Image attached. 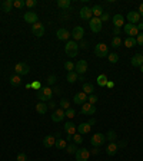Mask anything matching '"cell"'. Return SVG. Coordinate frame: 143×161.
Listing matches in <instances>:
<instances>
[{
    "label": "cell",
    "mask_w": 143,
    "mask_h": 161,
    "mask_svg": "<svg viewBox=\"0 0 143 161\" xmlns=\"http://www.w3.org/2000/svg\"><path fill=\"white\" fill-rule=\"evenodd\" d=\"M89 28H90L92 32H95V33H99L100 30H102V20L99 17H92L89 20Z\"/></svg>",
    "instance_id": "8992f818"
},
{
    "label": "cell",
    "mask_w": 143,
    "mask_h": 161,
    "mask_svg": "<svg viewBox=\"0 0 143 161\" xmlns=\"http://www.w3.org/2000/svg\"><path fill=\"white\" fill-rule=\"evenodd\" d=\"M89 152H90V154H93V155H95V154H99V148H97V147H93V150H92V151H89Z\"/></svg>",
    "instance_id": "f5cc1de1"
},
{
    "label": "cell",
    "mask_w": 143,
    "mask_h": 161,
    "mask_svg": "<svg viewBox=\"0 0 143 161\" xmlns=\"http://www.w3.org/2000/svg\"><path fill=\"white\" fill-rule=\"evenodd\" d=\"M87 124H89V125H90V127H92V125H95V124H96V119H95V118L89 119V122H87Z\"/></svg>",
    "instance_id": "11a10c76"
},
{
    "label": "cell",
    "mask_w": 143,
    "mask_h": 161,
    "mask_svg": "<svg viewBox=\"0 0 143 161\" xmlns=\"http://www.w3.org/2000/svg\"><path fill=\"white\" fill-rule=\"evenodd\" d=\"M136 43L138 45H140V46H143V33H139L138 38H136Z\"/></svg>",
    "instance_id": "f907efd6"
},
{
    "label": "cell",
    "mask_w": 143,
    "mask_h": 161,
    "mask_svg": "<svg viewBox=\"0 0 143 161\" xmlns=\"http://www.w3.org/2000/svg\"><path fill=\"white\" fill-rule=\"evenodd\" d=\"M47 107H49L50 109H54V108H56V102H54V101H49Z\"/></svg>",
    "instance_id": "816d5d0a"
},
{
    "label": "cell",
    "mask_w": 143,
    "mask_h": 161,
    "mask_svg": "<svg viewBox=\"0 0 143 161\" xmlns=\"http://www.w3.org/2000/svg\"><path fill=\"white\" fill-rule=\"evenodd\" d=\"M77 78H79V75H77L76 72L73 71V72H67V76H66V79L69 84H75L77 80Z\"/></svg>",
    "instance_id": "83f0119b"
},
{
    "label": "cell",
    "mask_w": 143,
    "mask_h": 161,
    "mask_svg": "<svg viewBox=\"0 0 143 161\" xmlns=\"http://www.w3.org/2000/svg\"><path fill=\"white\" fill-rule=\"evenodd\" d=\"M77 150H79V148H77V144H75V142H70V144H67V147H66L67 154H76Z\"/></svg>",
    "instance_id": "4dcf8cb0"
},
{
    "label": "cell",
    "mask_w": 143,
    "mask_h": 161,
    "mask_svg": "<svg viewBox=\"0 0 143 161\" xmlns=\"http://www.w3.org/2000/svg\"><path fill=\"white\" fill-rule=\"evenodd\" d=\"M95 55L97 58H106L109 55V47L105 43H97L95 46Z\"/></svg>",
    "instance_id": "277c9868"
},
{
    "label": "cell",
    "mask_w": 143,
    "mask_h": 161,
    "mask_svg": "<svg viewBox=\"0 0 143 161\" xmlns=\"http://www.w3.org/2000/svg\"><path fill=\"white\" fill-rule=\"evenodd\" d=\"M60 108L62 109H69L70 108V102H69L67 99H62L60 101Z\"/></svg>",
    "instance_id": "b9f144b4"
},
{
    "label": "cell",
    "mask_w": 143,
    "mask_h": 161,
    "mask_svg": "<svg viewBox=\"0 0 143 161\" xmlns=\"http://www.w3.org/2000/svg\"><path fill=\"white\" fill-rule=\"evenodd\" d=\"M139 14H140V16H143V3L139 6Z\"/></svg>",
    "instance_id": "9f6ffc18"
},
{
    "label": "cell",
    "mask_w": 143,
    "mask_h": 161,
    "mask_svg": "<svg viewBox=\"0 0 143 161\" xmlns=\"http://www.w3.org/2000/svg\"><path fill=\"white\" fill-rule=\"evenodd\" d=\"M113 35H116V36H117V35H120V28H114L113 29Z\"/></svg>",
    "instance_id": "db71d44e"
},
{
    "label": "cell",
    "mask_w": 143,
    "mask_h": 161,
    "mask_svg": "<svg viewBox=\"0 0 143 161\" xmlns=\"http://www.w3.org/2000/svg\"><path fill=\"white\" fill-rule=\"evenodd\" d=\"M23 19L26 20V23H32V24H34V23H37V13H34V12H26L24 13V16H23Z\"/></svg>",
    "instance_id": "5bb4252c"
},
{
    "label": "cell",
    "mask_w": 143,
    "mask_h": 161,
    "mask_svg": "<svg viewBox=\"0 0 143 161\" xmlns=\"http://www.w3.org/2000/svg\"><path fill=\"white\" fill-rule=\"evenodd\" d=\"M73 102L75 104H79V105H83L87 102V95L85 94V92H77L76 95H75V98H73Z\"/></svg>",
    "instance_id": "2e32d148"
},
{
    "label": "cell",
    "mask_w": 143,
    "mask_h": 161,
    "mask_svg": "<svg viewBox=\"0 0 143 161\" xmlns=\"http://www.w3.org/2000/svg\"><path fill=\"white\" fill-rule=\"evenodd\" d=\"M72 38L75 39V40H82L83 36H85V29L82 28V26H76V28L72 30Z\"/></svg>",
    "instance_id": "7c38bea8"
},
{
    "label": "cell",
    "mask_w": 143,
    "mask_h": 161,
    "mask_svg": "<svg viewBox=\"0 0 143 161\" xmlns=\"http://www.w3.org/2000/svg\"><path fill=\"white\" fill-rule=\"evenodd\" d=\"M106 86H107V88H113V86H114V84H113V82H110V80H107V84H106Z\"/></svg>",
    "instance_id": "6f0895ef"
},
{
    "label": "cell",
    "mask_w": 143,
    "mask_h": 161,
    "mask_svg": "<svg viewBox=\"0 0 143 161\" xmlns=\"http://www.w3.org/2000/svg\"><path fill=\"white\" fill-rule=\"evenodd\" d=\"M32 33L34 35V36H37V38H42L43 35H44V26H43V23H34L32 24Z\"/></svg>",
    "instance_id": "8fae6325"
},
{
    "label": "cell",
    "mask_w": 143,
    "mask_h": 161,
    "mask_svg": "<svg viewBox=\"0 0 143 161\" xmlns=\"http://www.w3.org/2000/svg\"><path fill=\"white\" fill-rule=\"evenodd\" d=\"M107 59H109L110 63H116V62L119 61V56H117V53H109V55H107Z\"/></svg>",
    "instance_id": "ab89813d"
},
{
    "label": "cell",
    "mask_w": 143,
    "mask_h": 161,
    "mask_svg": "<svg viewBox=\"0 0 143 161\" xmlns=\"http://www.w3.org/2000/svg\"><path fill=\"white\" fill-rule=\"evenodd\" d=\"M65 69H66L67 72H73L75 71V63H73L72 61L65 62Z\"/></svg>",
    "instance_id": "74e56055"
},
{
    "label": "cell",
    "mask_w": 143,
    "mask_h": 161,
    "mask_svg": "<svg viewBox=\"0 0 143 161\" xmlns=\"http://www.w3.org/2000/svg\"><path fill=\"white\" fill-rule=\"evenodd\" d=\"M92 16H93V14H92V9L90 7H82V10H80V17L83 20H90L92 19Z\"/></svg>",
    "instance_id": "d6986e66"
},
{
    "label": "cell",
    "mask_w": 143,
    "mask_h": 161,
    "mask_svg": "<svg viewBox=\"0 0 143 161\" xmlns=\"http://www.w3.org/2000/svg\"><path fill=\"white\" fill-rule=\"evenodd\" d=\"M32 88L36 89V92H37V91L42 88V85H40V82H39V80H34V82H32Z\"/></svg>",
    "instance_id": "681fc988"
},
{
    "label": "cell",
    "mask_w": 143,
    "mask_h": 161,
    "mask_svg": "<svg viewBox=\"0 0 143 161\" xmlns=\"http://www.w3.org/2000/svg\"><path fill=\"white\" fill-rule=\"evenodd\" d=\"M27 161H29V160H27Z\"/></svg>",
    "instance_id": "003e7915"
},
{
    "label": "cell",
    "mask_w": 143,
    "mask_h": 161,
    "mask_svg": "<svg viewBox=\"0 0 143 161\" xmlns=\"http://www.w3.org/2000/svg\"><path fill=\"white\" fill-rule=\"evenodd\" d=\"M102 13H103V7H102L100 5H95L93 7H92V14H93L95 17H100Z\"/></svg>",
    "instance_id": "4316f807"
},
{
    "label": "cell",
    "mask_w": 143,
    "mask_h": 161,
    "mask_svg": "<svg viewBox=\"0 0 143 161\" xmlns=\"http://www.w3.org/2000/svg\"><path fill=\"white\" fill-rule=\"evenodd\" d=\"M113 24H114V28H122V26H124V17L122 14H114Z\"/></svg>",
    "instance_id": "603a6c76"
},
{
    "label": "cell",
    "mask_w": 143,
    "mask_h": 161,
    "mask_svg": "<svg viewBox=\"0 0 143 161\" xmlns=\"http://www.w3.org/2000/svg\"><path fill=\"white\" fill-rule=\"evenodd\" d=\"M73 142H75V144H80V142H83V138H82L80 134H75V135H73Z\"/></svg>",
    "instance_id": "7bdbcfd3"
},
{
    "label": "cell",
    "mask_w": 143,
    "mask_h": 161,
    "mask_svg": "<svg viewBox=\"0 0 143 161\" xmlns=\"http://www.w3.org/2000/svg\"><path fill=\"white\" fill-rule=\"evenodd\" d=\"M89 155H90V152L89 150H86V148H79L75 154L76 157V161H87L89 160Z\"/></svg>",
    "instance_id": "9c48e42d"
},
{
    "label": "cell",
    "mask_w": 143,
    "mask_h": 161,
    "mask_svg": "<svg viewBox=\"0 0 143 161\" xmlns=\"http://www.w3.org/2000/svg\"><path fill=\"white\" fill-rule=\"evenodd\" d=\"M109 13H106V12H103V13H102V16H100L99 19L102 20V23H103V22H107V20H109Z\"/></svg>",
    "instance_id": "7dc6e473"
},
{
    "label": "cell",
    "mask_w": 143,
    "mask_h": 161,
    "mask_svg": "<svg viewBox=\"0 0 143 161\" xmlns=\"http://www.w3.org/2000/svg\"><path fill=\"white\" fill-rule=\"evenodd\" d=\"M77 80H85V75H80L79 78H77Z\"/></svg>",
    "instance_id": "6125c7cd"
},
{
    "label": "cell",
    "mask_w": 143,
    "mask_h": 161,
    "mask_svg": "<svg viewBox=\"0 0 143 161\" xmlns=\"http://www.w3.org/2000/svg\"><path fill=\"white\" fill-rule=\"evenodd\" d=\"M65 52L69 58H75L79 52V45H77L75 40H69L66 43V46H65Z\"/></svg>",
    "instance_id": "7a4b0ae2"
},
{
    "label": "cell",
    "mask_w": 143,
    "mask_h": 161,
    "mask_svg": "<svg viewBox=\"0 0 143 161\" xmlns=\"http://www.w3.org/2000/svg\"><path fill=\"white\" fill-rule=\"evenodd\" d=\"M2 9H3V12H6V13L12 12V9H13V0H5L3 5H2Z\"/></svg>",
    "instance_id": "484cf974"
},
{
    "label": "cell",
    "mask_w": 143,
    "mask_h": 161,
    "mask_svg": "<svg viewBox=\"0 0 143 161\" xmlns=\"http://www.w3.org/2000/svg\"><path fill=\"white\" fill-rule=\"evenodd\" d=\"M90 125L87 122H82L80 125H77V128H76V131H77V134H80V135H83V134H89L90 133Z\"/></svg>",
    "instance_id": "ac0fdd59"
},
{
    "label": "cell",
    "mask_w": 143,
    "mask_h": 161,
    "mask_svg": "<svg viewBox=\"0 0 143 161\" xmlns=\"http://www.w3.org/2000/svg\"><path fill=\"white\" fill-rule=\"evenodd\" d=\"M36 96L40 102H46V101H52L53 96V91L49 88V86H44V88H40V89L36 92Z\"/></svg>",
    "instance_id": "6da1fadb"
},
{
    "label": "cell",
    "mask_w": 143,
    "mask_h": 161,
    "mask_svg": "<svg viewBox=\"0 0 143 161\" xmlns=\"http://www.w3.org/2000/svg\"><path fill=\"white\" fill-rule=\"evenodd\" d=\"M53 92H54V94H57V95H60V88H54V89H53Z\"/></svg>",
    "instance_id": "680465c9"
},
{
    "label": "cell",
    "mask_w": 143,
    "mask_h": 161,
    "mask_svg": "<svg viewBox=\"0 0 143 161\" xmlns=\"http://www.w3.org/2000/svg\"><path fill=\"white\" fill-rule=\"evenodd\" d=\"M130 63H132V66H134V68H140V66H142V65H143V56H142V53H136V55L132 58Z\"/></svg>",
    "instance_id": "e0dca14e"
},
{
    "label": "cell",
    "mask_w": 143,
    "mask_h": 161,
    "mask_svg": "<svg viewBox=\"0 0 143 161\" xmlns=\"http://www.w3.org/2000/svg\"><path fill=\"white\" fill-rule=\"evenodd\" d=\"M105 142H106V135L105 134H102V133L95 134V135H92V138H90V144L93 145V147L99 148L100 145H103Z\"/></svg>",
    "instance_id": "3957f363"
},
{
    "label": "cell",
    "mask_w": 143,
    "mask_h": 161,
    "mask_svg": "<svg viewBox=\"0 0 143 161\" xmlns=\"http://www.w3.org/2000/svg\"><path fill=\"white\" fill-rule=\"evenodd\" d=\"M54 142H56V138L53 137V135H46V137L43 138V145L46 148L54 147Z\"/></svg>",
    "instance_id": "ffe728a7"
},
{
    "label": "cell",
    "mask_w": 143,
    "mask_h": 161,
    "mask_svg": "<svg viewBox=\"0 0 143 161\" xmlns=\"http://www.w3.org/2000/svg\"><path fill=\"white\" fill-rule=\"evenodd\" d=\"M65 131H66L67 135H75V133H76V125L72 122V121H67V122L65 124Z\"/></svg>",
    "instance_id": "7402d4cb"
},
{
    "label": "cell",
    "mask_w": 143,
    "mask_h": 161,
    "mask_svg": "<svg viewBox=\"0 0 143 161\" xmlns=\"http://www.w3.org/2000/svg\"><path fill=\"white\" fill-rule=\"evenodd\" d=\"M10 84H12V86H19L20 84H22V78H20L19 75L10 76Z\"/></svg>",
    "instance_id": "1f68e13d"
},
{
    "label": "cell",
    "mask_w": 143,
    "mask_h": 161,
    "mask_svg": "<svg viewBox=\"0 0 143 161\" xmlns=\"http://www.w3.org/2000/svg\"><path fill=\"white\" fill-rule=\"evenodd\" d=\"M47 104H44V102H39V104H36V111H37V114L40 115H44L46 112H47Z\"/></svg>",
    "instance_id": "d4e9b609"
},
{
    "label": "cell",
    "mask_w": 143,
    "mask_h": 161,
    "mask_svg": "<svg viewBox=\"0 0 143 161\" xmlns=\"http://www.w3.org/2000/svg\"><path fill=\"white\" fill-rule=\"evenodd\" d=\"M16 161H27V157H26L24 152H19V154H17V160Z\"/></svg>",
    "instance_id": "c3c4849f"
},
{
    "label": "cell",
    "mask_w": 143,
    "mask_h": 161,
    "mask_svg": "<svg viewBox=\"0 0 143 161\" xmlns=\"http://www.w3.org/2000/svg\"><path fill=\"white\" fill-rule=\"evenodd\" d=\"M106 84H107V76H106L105 73H102V75L97 76V85L99 86H106Z\"/></svg>",
    "instance_id": "d6a6232c"
},
{
    "label": "cell",
    "mask_w": 143,
    "mask_h": 161,
    "mask_svg": "<svg viewBox=\"0 0 143 161\" xmlns=\"http://www.w3.org/2000/svg\"><path fill=\"white\" fill-rule=\"evenodd\" d=\"M123 30L129 35V38H134L139 35V29L136 24H132V23H124L123 26Z\"/></svg>",
    "instance_id": "52a82bcc"
},
{
    "label": "cell",
    "mask_w": 143,
    "mask_h": 161,
    "mask_svg": "<svg viewBox=\"0 0 143 161\" xmlns=\"http://www.w3.org/2000/svg\"><path fill=\"white\" fill-rule=\"evenodd\" d=\"M66 117V114H65V109L59 108L56 109L54 112L52 114V121L53 122H60V121H63V118Z\"/></svg>",
    "instance_id": "4fadbf2b"
},
{
    "label": "cell",
    "mask_w": 143,
    "mask_h": 161,
    "mask_svg": "<svg viewBox=\"0 0 143 161\" xmlns=\"http://www.w3.org/2000/svg\"><path fill=\"white\" fill-rule=\"evenodd\" d=\"M117 150H119L117 144H116V142H110L109 145H107V148H106V154H107V155H114V154L117 152Z\"/></svg>",
    "instance_id": "cb8c5ba5"
},
{
    "label": "cell",
    "mask_w": 143,
    "mask_h": 161,
    "mask_svg": "<svg viewBox=\"0 0 143 161\" xmlns=\"http://www.w3.org/2000/svg\"><path fill=\"white\" fill-rule=\"evenodd\" d=\"M54 147L57 148V150H63V148L67 147V142L66 140H62V138H57L56 142H54Z\"/></svg>",
    "instance_id": "f1b7e54d"
},
{
    "label": "cell",
    "mask_w": 143,
    "mask_h": 161,
    "mask_svg": "<svg viewBox=\"0 0 143 161\" xmlns=\"http://www.w3.org/2000/svg\"><path fill=\"white\" fill-rule=\"evenodd\" d=\"M83 92H85L87 96L92 95V94H93V85L89 84V82H85V84H83Z\"/></svg>",
    "instance_id": "f546056e"
},
{
    "label": "cell",
    "mask_w": 143,
    "mask_h": 161,
    "mask_svg": "<svg viewBox=\"0 0 143 161\" xmlns=\"http://www.w3.org/2000/svg\"><path fill=\"white\" fill-rule=\"evenodd\" d=\"M36 5H37L36 0H26V7H30V9H32V7H34Z\"/></svg>",
    "instance_id": "bcb514c9"
},
{
    "label": "cell",
    "mask_w": 143,
    "mask_h": 161,
    "mask_svg": "<svg viewBox=\"0 0 143 161\" xmlns=\"http://www.w3.org/2000/svg\"><path fill=\"white\" fill-rule=\"evenodd\" d=\"M140 72H142V73H143V65H142V66H140Z\"/></svg>",
    "instance_id": "e7e4bbea"
},
{
    "label": "cell",
    "mask_w": 143,
    "mask_h": 161,
    "mask_svg": "<svg viewBox=\"0 0 143 161\" xmlns=\"http://www.w3.org/2000/svg\"><path fill=\"white\" fill-rule=\"evenodd\" d=\"M124 45H126V47H134L138 43H136V38H126V40H124Z\"/></svg>",
    "instance_id": "e575fe53"
},
{
    "label": "cell",
    "mask_w": 143,
    "mask_h": 161,
    "mask_svg": "<svg viewBox=\"0 0 143 161\" xmlns=\"http://www.w3.org/2000/svg\"><path fill=\"white\" fill-rule=\"evenodd\" d=\"M120 45H122V39H120L119 36H114V38L112 39V47H119Z\"/></svg>",
    "instance_id": "f35d334b"
},
{
    "label": "cell",
    "mask_w": 143,
    "mask_h": 161,
    "mask_svg": "<svg viewBox=\"0 0 143 161\" xmlns=\"http://www.w3.org/2000/svg\"><path fill=\"white\" fill-rule=\"evenodd\" d=\"M75 72L79 73V75H85L86 72H87V62H86L85 59H80V61L75 65Z\"/></svg>",
    "instance_id": "ba28073f"
},
{
    "label": "cell",
    "mask_w": 143,
    "mask_h": 161,
    "mask_svg": "<svg viewBox=\"0 0 143 161\" xmlns=\"http://www.w3.org/2000/svg\"><path fill=\"white\" fill-rule=\"evenodd\" d=\"M65 114H66V117L67 118H73V117H75V115H76V111H75V109L73 108H69V109H66V111H65Z\"/></svg>",
    "instance_id": "60d3db41"
},
{
    "label": "cell",
    "mask_w": 143,
    "mask_h": 161,
    "mask_svg": "<svg viewBox=\"0 0 143 161\" xmlns=\"http://www.w3.org/2000/svg\"><path fill=\"white\" fill-rule=\"evenodd\" d=\"M14 72H16V75L23 76V75H27L29 72H30V68H29L27 63L19 62V63H16V66H14Z\"/></svg>",
    "instance_id": "5b68a950"
},
{
    "label": "cell",
    "mask_w": 143,
    "mask_h": 161,
    "mask_svg": "<svg viewBox=\"0 0 143 161\" xmlns=\"http://www.w3.org/2000/svg\"><path fill=\"white\" fill-rule=\"evenodd\" d=\"M56 79H57L56 75H50L46 82H47V85H54V84H56Z\"/></svg>",
    "instance_id": "ee69618b"
},
{
    "label": "cell",
    "mask_w": 143,
    "mask_h": 161,
    "mask_svg": "<svg viewBox=\"0 0 143 161\" xmlns=\"http://www.w3.org/2000/svg\"><path fill=\"white\" fill-rule=\"evenodd\" d=\"M24 6H26V0H14L13 2V7H16V9H23Z\"/></svg>",
    "instance_id": "8d00e7d4"
},
{
    "label": "cell",
    "mask_w": 143,
    "mask_h": 161,
    "mask_svg": "<svg viewBox=\"0 0 143 161\" xmlns=\"http://www.w3.org/2000/svg\"><path fill=\"white\" fill-rule=\"evenodd\" d=\"M72 35H70V32L67 30V29H59L56 32V38L59 39V40H69V38H70Z\"/></svg>",
    "instance_id": "9a60e30c"
},
{
    "label": "cell",
    "mask_w": 143,
    "mask_h": 161,
    "mask_svg": "<svg viewBox=\"0 0 143 161\" xmlns=\"http://www.w3.org/2000/svg\"><path fill=\"white\" fill-rule=\"evenodd\" d=\"M138 29H139V32H142V30H143V23H139L138 24Z\"/></svg>",
    "instance_id": "91938a15"
},
{
    "label": "cell",
    "mask_w": 143,
    "mask_h": 161,
    "mask_svg": "<svg viewBox=\"0 0 143 161\" xmlns=\"http://www.w3.org/2000/svg\"><path fill=\"white\" fill-rule=\"evenodd\" d=\"M116 138H117V134L114 133L113 129H109V131H107V134H106V140H107V141H110V142H114V140H116Z\"/></svg>",
    "instance_id": "836d02e7"
},
{
    "label": "cell",
    "mask_w": 143,
    "mask_h": 161,
    "mask_svg": "<svg viewBox=\"0 0 143 161\" xmlns=\"http://www.w3.org/2000/svg\"><path fill=\"white\" fill-rule=\"evenodd\" d=\"M142 56H143V51H142Z\"/></svg>",
    "instance_id": "03108f58"
},
{
    "label": "cell",
    "mask_w": 143,
    "mask_h": 161,
    "mask_svg": "<svg viewBox=\"0 0 143 161\" xmlns=\"http://www.w3.org/2000/svg\"><path fill=\"white\" fill-rule=\"evenodd\" d=\"M57 6L60 9H69L70 7V0H57Z\"/></svg>",
    "instance_id": "d590c367"
},
{
    "label": "cell",
    "mask_w": 143,
    "mask_h": 161,
    "mask_svg": "<svg viewBox=\"0 0 143 161\" xmlns=\"http://www.w3.org/2000/svg\"><path fill=\"white\" fill-rule=\"evenodd\" d=\"M87 101H89L90 104H93V105H95L96 102H97V96H96L95 94H92V95H89V96H87Z\"/></svg>",
    "instance_id": "f6af8a7d"
},
{
    "label": "cell",
    "mask_w": 143,
    "mask_h": 161,
    "mask_svg": "<svg viewBox=\"0 0 143 161\" xmlns=\"http://www.w3.org/2000/svg\"><path fill=\"white\" fill-rule=\"evenodd\" d=\"M124 145H126V142H124V141H122V142H119V144H117V147H124Z\"/></svg>",
    "instance_id": "94428289"
},
{
    "label": "cell",
    "mask_w": 143,
    "mask_h": 161,
    "mask_svg": "<svg viewBox=\"0 0 143 161\" xmlns=\"http://www.w3.org/2000/svg\"><path fill=\"white\" fill-rule=\"evenodd\" d=\"M80 46H82V47H85V49H86V47H87V43H86V42H82Z\"/></svg>",
    "instance_id": "be15d7a7"
},
{
    "label": "cell",
    "mask_w": 143,
    "mask_h": 161,
    "mask_svg": "<svg viewBox=\"0 0 143 161\" xmlns=\"http://www.w3.org/2000/svg\"><path fill=\"white\" fill-rule=\"evenodd\" d=\"M127 20H129V23H138L139 20H140V14H139V12H129L127 13Z\"/></svg>",
    "instance_id": "44dd1931"
},
{
    "label": "cell",
    "mask_w": 143,
    "mask_h": 161,
    "mask_svg": "<svg viewBox=\"0 0 143 161\" xmlns=\"http://www.w3.org/2000/svg\"><path fill=\"white\" fill-rule=\"evenodd\" d=\"M80 112L83 115H95L96 112V107L93 104H90V102H86V104L82 105V109Z\"/></svg>",
    "instance_id": "30bf717a"
}]
</instances>
